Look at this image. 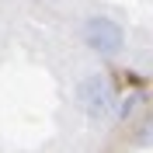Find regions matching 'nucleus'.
Wrapping results in <instances>:
<instances>
[{"instance_id": "f257e3e1", "label": "nucleus", "mask_w": 153, "mask_h": 153, "mask_svg": "<svg viewBox=\"0 0 153 153\" xmlns=\"http://www.w3.org/2000/svg\"><path fill=\"white\" fill-rule=\"evenodd\" d=\"M73 105L80 108L87 122H105L111 118L115 105H118V94H115V84L108 80L105 73H87L76 80L73 87Z\"/></svg>"}, {"instance_id": "7ed1b4c3", "label": "nucleus", "mask_w": 153, "mask_h": 153, "mask_svg": "<svg viewBox=\"0 0 153 153\" xmlns=\"http://www.w3.org/2000/svg\"><path fill=\"white\" fill-rule=\"evenodd\" d=\"M132 143L139 146V150H150V146H153V115H150V118H143V122L136 125Z\"/></svg>"}, {"instance_id": "f03ea898", "label": "nucleus", "mask_w": 153, "mask_h": 153, "mask_svg": "<svg viewBox=\"0 0 153 153\" xmlns=\"http://www.w3.org/2000/svg\"><path fill=\"white\" fill-rule=\"evenodd\" d=\"M80 42L101 59H118L125 49V28L108 14H87L80 25Z\"/></svg>"}, {"instance_id": "20e7f679", "label": "nucleus", "mask_w": 153, "mask_h": 153, "mask_svg": "<svg viewBox=\"0 0 153 153\" xmlns=\"http://www.w3.org/2000/svg\"><path fill=\"white\" fill-rule=\"evenodd\" d=\"M139 105H143V94H129L125 101H118V105H115L111 118H118V122H125V118H129V115H132V111H136Z\"/></svg>"}]
</instances>
